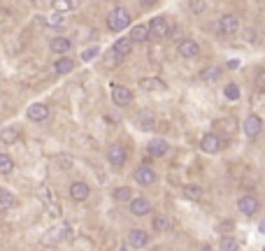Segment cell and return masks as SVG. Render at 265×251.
Masks as SVG:
<instances>
[{
    "label": "cell",
    "mask_w": 265,
    "mask_h": 251,
    "mask_svg": "<svg viewBox=\"0 0 265 251\" xmlns=\"http://www.w3.org/2000/svg\"><path fill=\"white\" fill-rule=\"evenodd\" d=\"M130 47H133V42H130V38H121V40H116L112 47V53H116L119 58H126L130 53Z\"/></svg>",
    "instance_id": "d6986e66"
},
{
    "label": "cell",
    "mask_w": 265,
    "mask_h": 251,
    "mask_svg": "<svg viewBox=\"0 0 265 251\" xmlns=\"http://www.w3.org/2000/svg\"><path fill=\"white\" fill-rule=\"evenodd\" d=\"M26 116H28L33 123H42L49 119V107H47L45 102H33V105H28Z\"/></svg>",
    "instance_id": "8992f818"
},
{
    "label": "cell",
    "mask_w": 265,
    "mask_h": 251,
    "mask_svg": "<svg viewBox=\"0 0 265 251\" xmlns=\"http://www.w3.org/2000/svg\"><path fill=\"white\" fill-rule=\"evenodd\" d=\"M221 147H223V140L216 133H207V135L200 137V149L205 153H219Z\"/></svg>",
    "instance_id": "277c9868"
},
{
    "label": "cell",
    "mask_w": 265,
    "mask_h": 251,
    "mask_svg": "<svg viewBox=\"0 0 265 251\" xmlns=\"http://www.w3.org/2000/svg\"><path fill=\"white\" fill-rule=\"evenodd\" d=\"M223 96H226V100H237L240 98V86H237V84H226Z\"/></svg>",
    "instance_id": "f1b7e54d"
},
{
    "label": "cell",
    "mask_w": 265,
    "mask_h": 251,
    "mask_svg": "<svg viewBox=\"0 0 265 251\" xmlns=\"http://www.w3.org/2000/svg\"><path fill=\"white\" fill-rule=\"evenodd\" d=\"M256 82H258V86H261V89H265V72H258Z\"/></svg>",
    "instance_id": "e575fe53"
},
{
    "label": "cell",
    "mask_w": 265,
    "mask_h": 251,
    "mask_svg": "<svg viewBox=\"0 0 265 251\" xmlns=\"http://www.w3.org/2000/svg\"><path fill=\"white\" fill-rule=\"evenodd\" d=\"M40 191H42V196H45L42 200H45V205L49 207V212H52L53 216H61V207H56V205H53V193H52V189H49V186L45 184V186H42Z\"/></svg>",
    "instance_id": "ffe728a7"
},
{
    "label": "cell",
    "mask_w": 265,
    "mask_h": 251,
    "mask_svg": "<svg viewBox=\"0 0 265 251\" xmlns=\"http://www.w3.org/2000/svg\"><path fill=\"white\" fill-rule=\"evenodd\" d=\"M126 158H128V153H126V147L123 145H112L107 149V160H109L112 167H123Z\"/></svg>",
    "instance_id": "5b68a950"
},
{
    "label": "cell",
    "mask_w": 265,
    "mask_h": 251,
    "mask_svg": "<svg viewBox=\"0 0 265 251\" xmlns=\"http://www.w3.org/2000/svg\"><path fill=\"white\" fill-rule=\"evenodd\" d=\"M49 23H52V26H58V23H63V14H52V16H49Z\"/></svg>",
    "instance_id": "d6a6232c"
},
{
    "label": "cell",
    "mask_w": 265,
    "mask_h": 251,
    "mask_svg": "<svg viewBox=\"0 0 265 251\" xmlns=\"http://www.w3.org/2000/svg\"><path fill=\"white\" fill-rule=\"evenodd\" d=\"M128 244L133 247V249H144L147 244H149V235H147V230H130L128 233Z\"/></svg>",
    "instance_id": "9a60e30c"
},
{
    "label": "cell",
    "mask_w": 265,
    "mask_h": 251,
    "mask_svg": "<svg viewBox=\"0 0 265 251\" xmlns=\"http://www.w3.org/2000/svg\"><path fill=\"white\" fill-rule=\"evenodd\" d=\"M189 7H191V9H193V12H196V14H198V12H200V9H205V7H207V5H205V2H189Z\"/></svg>",
    "instance_id": "836d02e7"
},
{
    "label": "cell",
    "mask_w": 265,
    "mask_h": 251,
    "mask_svg": "<svg viewBox=\"0 0 265 251\" xmlns=\"http://www.w3.org/2000/svg\"><path fill=\"white\" fill-rule=\"evenodd\" d=\"M112 100H114V105L128 107L130 102H133V93H130L128 86H121V84H112Z\"/></svg>",
    "instance_id": "3957f363"
},
{
    "label": "cell",
    "mask_w": 265,
    "mask_h": 251,
    "mask_svg": "<svg viewBox=\"0 0 265 251\" xmlns=\"http://www.w3.org/2000/svg\"><path fill=\"white\" fill-rule=\"evenodd\" d=\"M72 70H75V61L68 58V56H61L58 61L53 63V72H56V75H70Z\"/></svg>",
    "instance_id": "e0dca14e"
},
{
    "label": "cell",
    "mask_w": 265,
    "mask_h": 251,
    "mask_svg": "<svg viewBox=\"0 0 265 251\" xmlns=\"http://www.w3.org/2000/svg\"><path fill=\"white\" fill-rule=\"evenodd\" d=\"M14 170V160L9 153H0V175H9Z\"/></svg>",
    "instance_id": "484cf974"
},
{
    "label": "cell",
    "mask_w": 265,
    "mask_h": 251,
    "mask_svg": "<svg viewBox=\"0 0 265 251\" xmlns=\"http://www.w3.org/2000/svg\"><path fill=\"white\" fill-rule=\"evenodd\" d=\"M154 251H156V249H154Z\"/></svg>",
    "instance_id": "ab89813d"
},
{
    "label": "cell",
    "mask_w": 265,
    "mask_h": 251,
    "mask_svg": "<svg viewBox=\"0 0 265 251\" xmlns=\"http://www.w3.org/2000/svg\"><path fill=\"white\" fill-rule=\"evenodd\" d=\"M147 151H149V156H152V158H163V156L170 151V145H167L165 140L156 137V140H152V142H149Z\"/></svg>",
    "instance_id": "5bb4252c"
},
{
    "label": "cell",
    "mask_w": 265,
    "mask_h": 251,
    "mask_svg": "<svg viewBox=\"0 0 265 251\" xmlns=\"http://www.w3.org/2000/svg\"><path fill=\"white\" fill-rule=\"evenodd\" d=\"M200 251H214V249H212V247H203V249H200Z\"/></svg>",
    "instance_id": "f35d334b"
},
{
    "label": "cell",
    "mask_w": 265,
    "mask_h": 251,
    "mask_svg": "<svg viewBox=\"0 0 265 251\" xmlns=\"http://www.w3.org/2000/svg\"><path fill=\"white\" fill-rule=\"evenodd\" d=\"M56 7L58 9H70V7H75V2H56Z\"/></svg>",
    "instance_id": "d590c367"
},
{
    "label": "cell",
    "mask_w": 265,
    "mask_h": 251,
    "mask_svg": "<svg viewBox=\"0 0 265 251\" xmlns=\"http://www.w3.org/2000/svg\"><path fill=\"white\" fill-rule=\"evenodd\" d=\"M12 207H14V196L9 191L0 189V212H9Z\"/></svg>",
    "instance_id": "d4e9b609"
},
{
    "label": "cell",
    "mask_w": 265,
    "mask_h": 251,
    "mask_svg": "<svg viewBox=\"0 0 265 251\" xmlns=\"http://www.w3.org/2000/svg\"><path fill=\"white\" fill-rule=\"evenodd\" d=\"M221 77V68H205L203 72H200V79L203 82H216Z\"/></svg>",
    "instance_id": "4316f807"
},
{
    "label": "cell",
    "mask_w": 265,
    "mask_h": 251,
    "mask_svg": "<svg viewBox=\"0 0 265 251\" xmlns=\"http://www.w3.org/2000/svg\"><path fill=\"white\" fill-rule=\"evenodd\" d=\"M263 251H265V249H263Z\"/></svg>",
    "instance_id": "60d3db41"
},
{
    "label": "cell",
    "mask_w": 265,
    "mask_h": 251,
    "mask_svg": "<svg viewBox=\"0 0 265 251\" xmlns=\"http://www.w3.org/2000/svg\"><path fill=\"white\" fill-rule=\"evenodd\" d=\"M133 179H135L137 186H152V184L156 182V172H154L149 165H142V167H137L135 170Z\"/></svg>",
    "instance_id": "ba28073f"
},
{
    "label": "cell",
    "mask_w": 265,
    "mask_h": 251,
    "mask_svg": "<svg viewBox=\"0 0 265 251\" xmlns=\"http://www.w3.org/2000/svg\"><path fill=\"white\" fill-rule=\"evenodd\" d=\"M261 130H263V121H261V116L249 114L247 119H244V135L258 137L261 135Z\"/></svg>",
    "instance_id": "4fadbf2b"
},
{
    "label": "cell",
    "mask_w": 265,
    "mask_h": 251,
    "mask_svg": "<svg viewBox=\"0 0 265 251\" xmlns=\"http://www.w3.org/2000/svg\"><path fill=\"white\" fill-rule=\"evenodd\" d=\"M56 163H58L61 167H65V170H68V167H72V158H70L68 153H61V156H56Z\"/></svg>",
    "instance_id": "4dcf8cb0"
},
{
    "label": "cell",
    "mask_w": 265,
    "mask_h": 251,
    "mask_svg": "<svg viewBox=\"0 0 265 251\" xmlns=\"http://www.w3.org/2000/svg\"><path fill=\"white\" fill-rule=\"evenodd\" d=\"M237 65H240V61H235V58H233V61H228V70H235Z\"/></svg>",
    "instance_id": "8d00e7d4"
},
{
    "label": "cell",
    "mask_w": 265,
    "mask_h": 251,
    "mask_svg": "<svg viewBox=\"0 0 265 251\" xmlns=\"http://www.w3.org/2000/svg\"><path fill=\"white\" fill-rule=\"evenodd\" d=\"M112 198L116 200V202H130L135 196H133V189H128V186H119V189L112 191Z\"/></svg>",
    "instance_id": "7402d4cb"
},
{
    "label": "cell",
    "mask_w": 265,
    "mask_h": 251,
    "mask_svg": "<svg viewBox=\"0 0 265 251\" xmlns=\"http://www.w3.org/2000/svg\"><path fill=\"white\" fill-rule=\"evenodd\" d=\"M130 21H133V16H130V12L126 7H114L112 12L107 14V28L114 33L126 31L130 26Z\"/></svg>",
    "instance_id": "6da1fadb"
},
{
    "label": "cell",
    "mask_w": 265,
    "mask_h": 251,
    "mask_svg": "<svg viewBox=\"0 0 265 251\" xmlns=\"http://www.w3.org/2000/svg\"><path fill=\"white\" fill-rule=\"evenodd\" d=\"M147 28H149V38H167L170 35V23L165 16H154L147 23Z\"/></svg>",
    "instance_id": "7a4b0ae2"
},
{
    "label": "cell",
    "mask_w": 265,
    "mask_h": 251,
    "mask_svg": "<svg viewBox=\"0 0 265 251\" xmlns=\"http://www.w3.org/2000/svg\"><path fill=\"white\" fill-rule=\"evenodd\" d=\"M100 53L98 47H91V49H86V51H82V61H93L96 56Z\"/></svg>",
    "instance_id": "f546056e"
},
{
    "label": "cell",
    "mask_w": 265,
    "mask_h": 251,
    "mask_svg": "<svg viewBox=\"0 0 265 251\" xmlns=\"http://www.w3.org/2000/svg\"><path fill=\"white\" fill-rule=\"evenodd\" d=\"M237 209L244 214V216H254V214L261 209V202H258L256 196H242L237 200Z\"/></svg>",
    "instance_id": "52a82bcc"
},
{
    "label": "cell",
    "mask_w": 265,
    "mask_h": 251,
    "mask_svg": "<svg viewBox=\"0 0 265 251\" xmlns=\"http://www.w3.org/2000/svg\"><path fill=\"white\" fill-rule=\"evenodd\" d=\"M49 49H52L53 53H58V56H63V53H68L70 49H72V42H70L68 38H53L52 42H49Z\"/></svg>",
    "instance_id": "2e32d148"
},
{
    "label": "cell",
    "mask_w": 265,
    "mask_h": 251,
    "mask_svg": "<svg viewBox=\"0 0 265 251\" xmlns=\"http://www.w3.org/2000/svg\"><path fill=\"white\" fill-rule=\"evenodd\" d=\"M19 130L16 128H2L0 130V142H5V145H16L19 142Z\"/></svg>",
    "instance_id": "603a6c76"
},
{
    "label": "cell",
    "mask_w": 265,
    "mask_h": 251,
    "mask_svg": "<svg viewBox=\"0 0 265 251\" xmlns=\"http://www.w3.org/2000/svg\"><path fill=\"white\" fill-rule=\"evenodd\" d=\"M149 40V28L147 26H133V31H130V42L133 45H142V42H147Z\"/></svg>",
    "instance_id": "ac0fdd59"
},
{
    "label": "cell",
    "mask_w": 265,
    "mask_h": 251,
    "mask_svg": "<svg viewBox=\"0 0 265 251\" xmlns=\"http://www.w3.org/2000/svg\"><path fill=\"white\" fill-rule=\"evenodd\" d=\"M130 212H133V216H147V214L152 212V202H149V198L135 196V198L130 200Z\"/></svg>",
    "instance_id": "30bf717a"
},
{
    "label": "cell",
    "mask_w": 265,
    "mask_h": 251,
    "mask_svg": "<svg viewBox=\"0 0 265 251\" xmlns=\"http://www.w3.org/2000/svg\"><path fill=\"white\" fill-rule=\"evenodd\" d=\"M152 228L156 230V233H165V230H170V216H165V214H159V216H154Z\"/></svg>",
    "instance_id": "cb8c5ba5"
},
{
    "label": "cell",
    "mask_w": 265,
    "mask_h": 251,
    "mask_svg": "<svg viewBox=\"0 0 265 251\" xmlns=\"http://www.w3.org/2000/svg\"><path fill=\"white\" fill-rule=\"evenodd\" d=\"M89 196H91V189H89V184L86 182H72L70 184V198L75 200V202H84Z\"/></svg>",
    "instance_id": "8fae6325"
},
{
    "label": "cell",
    "mask_w": 265,
    "mask_h": 251,
    "mask_svg": "<svg viewBox=\"0 0 265 251\" xmlns=\"http://www.w3.org/2000/svg\"><path fill=\"white\" fill-rule=\"evenodd\" d=\"M177 51H179L182 58H196L198 53H200V45H198L196 40H182L177 45Z\"/></svg>",
    "instance_id": "7c38bea8"
},
{
    "label": "cell",
    "mask_w": 265,
    "mask_h": 251,
    "mask_svg": "<svg viewBox=\"0 0 265 251\" xmlns=\"http://www.w3.org/2000/svg\"><path fill=\"white\" fill-rule=\"evenodd\" d=\"M184 198H186V200H193V202L203 200V198H205L203 186H196V184H189V186H184Z\"/></svg>",
    "instance_id": "44dd1931"
},
{
    "label": "cell",
    "mask_w": 265,
    "mask_h": 251,
    "mask_svg": "<svg viewBox=\"0 0 265 251\" xmlns=\"http://www.w3.org/2000/svg\"><path fill=\"white\" fill-rule=\"evenodd\" d=\"M258 230H261V233H263V235H265V219L261 221V226H258Z\"/></svg>",
    "instance_id": "74e56055"
},
{
    "label": "cell",
    "mask_w": 265,
    "mask_h": 251,
    "mask_svg": "<svg viewBox=\"0 0 265 251\" xmlns=\"http://www.w3.org/2000/svg\"><path fill=\"white\" fill-rule=\"evenodd\" d=\"M216 26H219V31L223 33V35H233V33L240 31V19L235 14H223Z\"/></svg>",
    "instance_id": "9c48e42d"
},
{
    "label": "cell",
    "mask_w": 265,
    "mask_h": 251,
    "mask_svg": "<svg viewBox=\"0 0 265 251\" xmlns=\"http://www.w3.org/2000/svg\"><path fill=\"white\" fill-rule=\"evenodd\" d=\"M221 251H240V242L235 237H223L221 240Z\"/></svg>",
    "instance_id": "83f0119b"
},
{
    "label": "cell",
    "mask_w": 265,
    "mask_h": 251,
    "mask_svg": "<svg viewBox=\"0 0 265 251\" xmlns=\"http://www.w3.org/2000/svg\"><path fill=\"white\" fill-rule=\"evenodd\" d=\"M140 121H142V128H149V126H154V114L142 112V114H140Z\"/></svg>",
    "instance_id": "1f68e13d"
}]
</instances>
